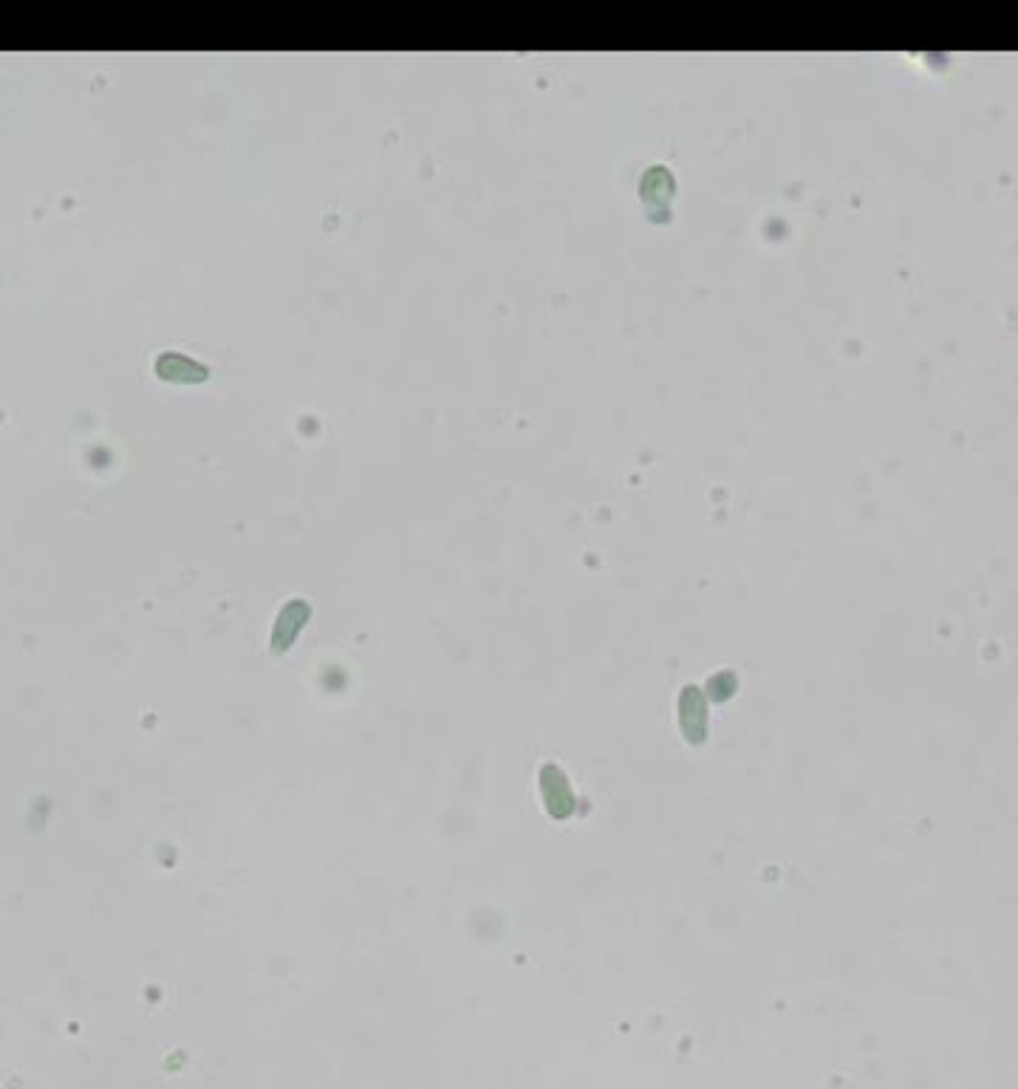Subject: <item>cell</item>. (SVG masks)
Returning <instances> with one entry per match:
<instances>
[{"label": "cell", "instance_id": "obj_2", "mask_svg": "<svg viewBox=\"0 0 1018 1089\" xmlns=\"http://www.w3.org/2000/svg\"><path fill=\"white\" fill-rule=\"evenodd\" d=\"M541 790L543 798H546V807L555 818H566L572 815V807H575V798H572V790H569V781L560 773L555 764H546L541 773Z\"/></svg>", "mask_w": 1018, "mask_h": 1089}, {"label": "cell", "instance_id": "obj_1", "mask_svg": "<svg viewBox=\"0 0 1018 1089\" xmlns=\"http://www.w3.org/2000/svg\"><path fill=\"white\" fill-rule=\"evenodd\" d=\"M153 371L159 380L170 382V385H196V382L207 380V365L196 363L184 354H176V351H165L153 360Z\"/></svg>", "mask_w": 1018, "mask_h": 1089}]
</instances>
